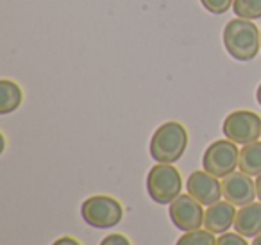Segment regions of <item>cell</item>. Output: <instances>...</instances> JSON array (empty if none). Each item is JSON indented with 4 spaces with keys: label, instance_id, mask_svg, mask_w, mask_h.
<instances>
[{
    "label": "cell",
    "instance_id": "cell-6",
    "mask_svg": "<svg viewBox=\"0 0 261 245\" xmlns=\"http://www.w3.org/2000/svg\"><path fill=\"white\" fill-rule=\"evenodd\" d=\"M222 131H224V136L234 143H252L261 136V118L254 111L238 109L225 116Z\"/></svg>",
    "mask_w": 261,
    "mask_h": 245
},
{
    "label": "cell",
    "instance_id": "cell-5",
    "mask_svg": "<svg viewBox=\"0 0 261 245\" xmlns=\"http://www.w3.org/2000/svg\"><path fill=\"white\" fill-rule=\"evenodd\" d=\"M240 161V151L234 141L217 140L206 149L202 156V168L211 176L224 179L229 174L234 172Z\"/></svg>",
    "mask_w": 261,
    "mask_h": 245
},
{
    "label": "cell",
    "instance_id": "cell-11",
    "mask_svg": "<svg viewBox=\"0 0 261 245\" xmlns=\"http://www.w3.org/2000/svg\"><path fill=\"white\" fill-rule=\"evenodd\" d=\"M234 229L245 238H254L261 233V202H250L240 208L236 213Z\"/></svg>",
    "mask_w": 261,
    "mask_h": 245
},
{
    "label": "cell",
    "instance_id": "cell-21",
    "mask_svg": "<svg viewBox=\"0 0 261 245\" xmlns=\"http://www.w3.org/2000/svg\"><path fill=\"white\" fill-rule=\"evenodd\" d=\"M256 101H257V104L261 106V84L257 86V90H256Z\"/></svg>",
    "mask_w": 261,
    "mask_h": 245
},
{
    "label": "cell",
    "instance_id": "cell-13",
    "mask_svg": "<svg viewBox=\"0 0 261 245\" xmlns=\"http://www.w3.org/2000/svg\"><path fill=\"white\" fill-rule=\"evenodd\" d=\"M22 90L16 83L9 79L0 81V115H8L22 104Z\"/></svg>",
    "mask_w": 261,
    "mask_h": 245
},
{
    "label": "cell",
    "instance_id": "cell-18",
    "mask_svg": "<svg viewBox=\"0 0 261 245\" xmlns=\"http://www.w3.org/2000/svg\"><path fill=\"white\" fill-rule=\"evenodd\" d=\"M100 245H130V241H129V238L123 236V234L115 233V234H108V236L100 241Z\"/></svg>",
    "mask_w": 261,
    "mask_h": 245
},
{
    "label": "cell",
    "instance_id": "cell-7",
    "mask_svg": "<svg viewBox=\"0 0 261 245\" xmlns=\"http://www.w3.org/2000/svg\"><path fill=\"white\" fill-rule=\"evenodd\" d=\"M204 209L199 201L192 197V195H179L168 208V215L170 220L177 229L185 231H195L204 226Z\"/></svg>",
    "mask_w": 261,
    "mask_h": 245
},
{
    "label": "cell",
    "instance_id": "cell-2",
    "mask_svg": "<svg viewBox=\"0 0 261 245\" xmlns=\"http://www.w3.org/2000/svg\"><path fill=\"white\" fill-rule=\"evenodd\" d=\"M188 147V131L179 122H165L150 138V156L156 163L174 165Z\"/></svg>",
    "mask_w": 261,
    "mask_h": 245
},
{
    "label": "cell",
    "instance_id": "cell-20",
    "mask_svg": "<svg viewBox=\"0 0 261 245\" xmlns=\"http://www.w3.org/2000/svg\"><path fill=\"white\" fill-rule=\"evenodd\" d=\"M256 197H257V201L261 202V174L257 176V179H256Z\"/></svg>",
    "mask_w": 261,
    "mask_h": 245
},
{
    "label": "cell",
    "instance_id": "cell-3",
    "mask_svg": "<svg viewBox=\"0 0 261 245\" xmlns=\"http://www.w3.org/2000/svg\"><path fill=\"white\" fill-rule=\"evenodd\" d=\"M182 179L179 170L168 163H158L149 170L147 191L158 204H172L181 195Z\"/></svg>",
    "mask_w": 261,
    "mask_h": 245
},
{
    "label": "cell",
    "instance_id": "cell-15",
    "mask_svg": "<svg viewBox=\"0 0 261 245\" xmlns=\"http://www.w3.org/2000/svg\"><path fill=\"white\" fill-rule=\"evenodd\" d=\"M175 245H217L215 234L207 229H195L185 233Z\"/></svg>",
    "mask_w": 261,
    "mask_h": 245
},
{
    "label": "cell",
    "instance_id": "cell-17",
    "mask_svg": "<svg viewBox=\"0 0 261 245\" xmlns=\"http://www.w3.org/2000/svg\"><path fill=\"white\" fill-rule=\"evenodd\" d=\"M217 245H249L245 236L238 233H224L217 238Z\"/></svg>",
    "mask_w": 261,
    "mask_h": 245
},
{
    "label": "cell",
    "instance_id": "cell-10",
    "mask_svg": "<svg viewBox=\"0 0 261 245\" xmlns=\"http://www.w3.org/2000/svg\"><path fill=\"white\" fill-rule=\"evenodd\" d=\"M236 209L234 204L227 201H218L215 204L207 206L204 213V227L211 231L213 234H224L229 231V227L234 226L236 220Z\"/></svg>",
    "mask_w": 261,
    "mask_h": 245
},
{
    "label": "cell",
    "instance_id": "cell-4",
    "mask_svg": "<svg viewBox=\"0 0 261 245\" xmlns=\"http://www.w3.org/2000/svg\"><path fill=\"white\" fill-rule=\"evenodd\" d=\"M81 215L88 226L97 229H109L120 224L123 208L116 199L109 195H93L81 204Z\"/></svg>",
    "mask_w": 261,
    "mask_h": 245
},
{
    "label": "cell",
    "instance_id": "cell-22",
    "mask_svg": "<svg viewBox=\"0 0 261 245\" xmlns=\"http://www.w3.org/2000/svg\"><path fill=\"white\" fill-rule=\"evenodd\" d=\"M252 245H261V233L257 234V236H254V240H252Z\"/></svg>",
    "mask_w": 261,
    "mask_h": 245
},
{
    "label": "cell",
    "instance_id": "cell-14",
    "mask_svg": "<svg viewBox=\"0 0 261 245\" xmlns=\"http://www.w3.org/2000/svg\"><path fill=\"white\" fill-rule=\"evenodd\" d=\"M232 11L238 18L243 20H257L261 18V0H234Z\"/></svg>",
    "mask_w": 261,
    "mask_h": 245
},
{
    "label": "cell",
    "instance_id": "cell-9",
    "mask_svg": "<svg viewBox=\"0 0 261 245\" xmlns=\"http://www.w3.org/2000/svg\"><path fill=\"white\" fill-rule=\"evenodd\" d=\"M222 193L227 202L243 208L256 199V181L243 172H232L222 181Z\"/></svg>",
    "mask_w": 261,
    "mask_h": 245
},
{
    "label": "cell",
    "instance_id": "cell-8",
    "mask_svg": "<svg viewBox=\"0 0 261 245\" xmlns=\"http://www.w3.org/2000/svg\"><path fill=\"white\" fill-rule=\"evenodd\" d=\"M186 190L202 206H211L224 197L222 183L218 181V177L211 176L206 170H197L190 174V177L186 179Z\"/></svg>",
    "mask_w": 261,
    "mask_h": 245
},
{
    "label": "cell",
    "instance_id": "cell-12",
    "mask_svg": "<svg viewBox=\"0 0 261 245\" xmlns=\"http://www.w3.org/2000/svg\"><path fill=\"white\" fill-rule=\"evenodd\" d=\"M240 172L247 176H259L261 174V141H252V143L243 145L240 151V161H238Z\"/></svg>",
    "mask_w": 261,
    "mask_h": 245
},
{
    "label": "cell",
    "instance_id": "cell-19",
    "mask_svg": "<svg viewBox=\"0 0 261 245\" xmlns=\"http://www.w3.org/2000/svg\"><path fill=\"white\" fill-rule=\"evenodd\" d=\"M52 245H81V243L72 236H61V238H58Z\"/></svg>",
    "mask_w": 261,
    "mask_h": 245
},
{
    "label": "cell",
    "instance_id": "cell-1",
    "mask_svg": "<svg viewBox=\"0 0 261 245\" xmlns=\"http://www.w3.org/2000/svg\"><path fill=\"white\" fill-rule=\"evenodd\" d=\"M222 38L225 51L238 61H250L261 48V31H257V26H254L252 20H229Z\"/></svg>",
    "mask_w": 261,
    "mask_h": 245
},
{
    "label": "cell",
    "instance_id": "cell-16",
    "mask_svg": "<svg viewBox=\"0 0 261 245\" xmlns=\"http://www.w3.org/2000/svg\"><path fill=\"white\" fill-rule=\"evenodd\" d=\"M232 2L234 0H200L204 9L213 15H224L225 11H229V8H232Z\"/></svg>",
    "mask_w": 261,
    "mask_h": 245
}]
</instances>
